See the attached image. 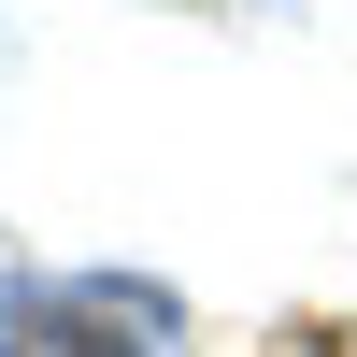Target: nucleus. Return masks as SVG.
Returning <instances> with one entry per match:
<instances>
[{"label":"nucleus","instance_id":"1","mask_svg":"<svg viewBox=\"0 0 357 357\" xmlns=\"http://www.w3.org/2000/svg\"><path fill=\"white\" fill-rule=\"evenodd\" d=\"M0 357H186V301L158 272H43L0 301Z\"/></svg>","mask_w":357,"mask_h":357}]
</instances>
